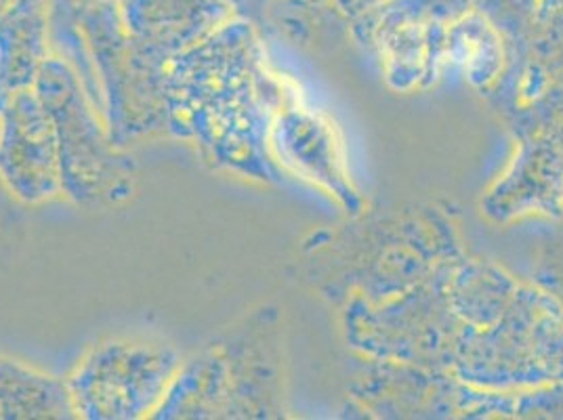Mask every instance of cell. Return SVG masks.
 Returning <instances> with one entry per match:
<instances>
[{"label": "cell", "mask_w": 563, "mask_h": 420, "mask_svg": "<svg viewBox=\"0 0 563 420\" xmlns=\"http://www.w3.org/2000/svg\"><path fill=\"white\" fill-rule=\"evenodd\" d=\"M47 59V13L43 0H15L0 15V97L34 87Z\"/></svg>", "instance_id": "cell-7"}, {"label": "cell", "mask_w": 563, "mask_h": 420, "mask_svg": "<svg viewBox=\"0 0 563 420\" xmlns=\"http://www.w3.org/2000/svg\"><path fill=\"white\" fill-rule=\"evenodd\" d=\"M339 2H341V4H347V7H350V4H353V2H357V0H339Z\"/></svg>", "instance_id": "cell-10"}, {"label": "cell", "mask_w": 563, "mask_h": 420, "mask_svg": "<svg viewBox=\"0 0 563 420\" xmlns=\"http://www.w3.org/2000/svg\"><path fill=\"white\" fill-rule=\"evenodd\" d=\"M165 341L108 339L89 351L66 380L78 419L135 420L154 417L181 366Z\"/></svg>", "instance_id": "cell-3"}, {"label": "cell", "mask_w": 563, "mask_h": 420, "mask_svg": "<svg viewBox=\"0 0 563 420\" xmlns=\"http://www.w3.org/2000/svg\"><path fill=\"white\" fill-rule=\"evenodd\" d=\"M13 2H15V0H0V15H2V13H4Z\"/></svg>", "instance_id": "cell-9"}, {"label": "cell", "mask_w": 563, "mask_h": 420, "mask_svg": "<svg viewBox=\"0 0 563 420\" xmlns=\"http://www.w3.org/2000/svg\"><path fill=\"white\" fill-rule=\"evenodd\" d=\"M110 2H118V0H110ZM230 2H232V4H234V2H238V0H230Z\"/></svg>", "instance_id": "cell-11"}, {"label": "cell", "mask_w": 563, "mask_h": 420, "mask_svg": "<svg viewBox=\"0 0 563 420\" xmlns=\"http://www.w3.org/2000/svg\"><path fill=\"white\" fill-rule=\"evenodd\" d=\"M78 419L68 385L0 355V420Z\"/></svg>", "instance_id": "cell-8"}, {"label": "cell", "mask_w": 563, "mask_h": 420, "mask_svg": "<svg viewBox=\"0 0 563 420\" xmlns=\"http://www.w3.org/2000/svg\"><path fill=\"white\" fill-rule=\"evenodd\" d=\"M0 184L25 205L62 194L57 135L36 87L0 97Z\"/></svg>", "instance_id": "cell-5"}, {"label": "cell", "mask_w": 563, "mask_h": 420, "mask_svg": "<svg viewBox=\"0 0 563 420\" xmlns=\"http://www.w3.org/2000/svg\"><path fill=\"white\" fill-rule=\"evenodd\" d=\"M257 41L251 25L228 20L196 47L173 57L165 71L168 129L198 141L221 164L244 163L253 154V141L240 129L255 135L251 78L235 76L255 55Z\"/></svg>", "instance_id": "cell-1"}, {"label": "cell", "mask_w": 563, "mask_h": 420, "mask_svg": "<svg viewBox=\"0 0 563 420\" xmlns=\"http://www.w3.org/2000/svg\"><path fill=\"white\" fill-rule=\"evenodd\" d=\"M34 87L55 126L62 194L78 205L126 198L133 187V164L118 154L112 135L99 124L78 74L64 59L47 57Z\"/></svg>", "instance_id": "cell-2"}, {"label": "cell", "mask_w": 563, "mask_h": 420, "mask_svg": "<svg viewBox=\"0 0 563 420\" xmlns=\"http://www.w3.org/2000/svg\"><path fill=\"white\" fill-rule=\"evenodd\" d=\"M230 0H118L126 41L143 57L165 64L232 20Z\"/></svg>", "instance_id": "cell-6"}, {"label": "cell", "mask_w": 563, "mask_h": 420, "mask_svg": "<svg viewBox=\"0 0 563 420\" xmlns=\"http://www.w3.org/2000/svg\"><path fill=\"white\" fill-rule=\"evenodd\" d=\"M249 328H235L181 362L154 419L263 417L261 362Z\"/></svg>", "instance_id": "cell-4"}]
</instances>
